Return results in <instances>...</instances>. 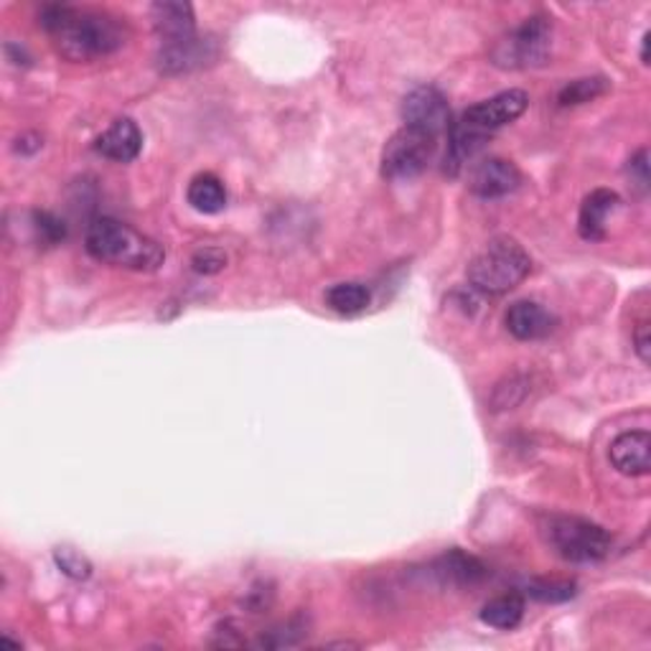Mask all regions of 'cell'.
Returning <instances> with one entry per match:
<instances>
[{
	"label": "cell",
	"mask_w": 651,
	"mask_h": 651,
	"mask_svg": "<svg viewBox=\"0 0 651 651\" xmlns=\"http://www.w3.org/2000/svg\"><path fill=\"white\" fill-rule=\"evenodd\" d=\"M41 26L53 34L61 57L69 61H92L118 51L128 31L110 13L80 11L72 5H46Z\"/></svg>",
	"instance_id": "cell-1"
},
{
	"label": "cell",
	"mask_w": 651,
	"mask_h": 651,
	"mask_svg": "<svg viewBox=\"0 0 651 651\" xmlns=\"http://www.w3.org/2000/svg\"><path fill=\"white\" fill-rule=\"evenodd\" d=\"M84 248L99 263L137 273L158 270L166 260V250L156 240L112 217L92 221L87 237H84Z\"/></svg>",
	"instance_id": "cell-2"
},
{
	"label": "cell",
	"mask_w": 651,
	"mask_h": 651,
	"mask_svg": "<svg viewBox=\"0 0 651 651\" xmlns=\"http://www.w3.org/2000/svg\"><path fill=\"white\" fill-rule=\"evenodd\" d=\"M532 270V257L511 237H494L469 263V282L481 293H509Z\"/></svg>",
	"instance_id": "cell-3"
},
{
	"label": "cell",
	"mask_w": 651,
	"mask_h": 651,
	"mask_svg": "<svg viewBox=\"0 0 651 651\" xmlns=\"http://www.w3.org/2000/svg\"><path fill=\"white\" fill-rule=\"evenodd\" d=\"M550 550L568 563H599L611 553V534L591 519L550 515L542 522Z\"/></svg>",
	"instance_id": "cell-4"
},
{
	"label": "cell",
	"mask_w": 651,
	"mask_h": 651,
	"mask_svg": "<svg viewBox=\"0 0 651 651\" xmlns=\"http://www.w3.org/2000/svg\"><path fill=\"white\" fill-rule=\"evenodd\" d=\"M553 49V23L545 15H532L496 41L492 59L502 69H534L550 59Z\"/></svg>",
	"instance_id": "cell-5"
},
{
	"label": "cell",
	"mask_w": 651,
	"mask_h": 651,
	"mask_svg": "<svg viewBox=\"0 0 651 651\" xmlns=\"http://www.w3.org/2000/svg\"><path fill=\"white\" fill-rule=\"evenodd\" d=\"M435 153V137L412 128H400L382 150V176L393 181L423 173Z\"/></svg>",
	"instance_id": "cell-6"
},
{
	"label": "cell",
	"mask_w": 651,
	"mask_h": 651,
	"mask_svg": "<svg viewBox=\"0 0 651 651\" xmlns=\"http://www.w3.org/2000/svg\"><path fill=\"white\" fill-rule=\"evenodd\" d=\"M402 120L405 128L420 130L438 141L443 133L450 130V107L441 89L435 87H415L402 99Z\"/></svg>",
	"instance_id": "cell-7"
},
{
	"label": "cell",
	"mask_w": 651,
	"mask_h": 651,
	"mask_svg": "<svg viewBox=\"0 0 651 651\" xmlns=\"http://www.w3.org/2000/svg\"><path fill=\"white\" fill-rule=\"evenodd\" d=\"M527 105H530V95L525 89H507L499 92V95L484 99V103L469 107L463 112L466 125L481 130V133H492V130H499L517 118H522Z\"/></svg>",
	"instance_id": "cell-8"
},
{
	"label": "cell",
	"mask_w": 651,
	"mask_h": 651,
	"mask_svg": "<svg viewBox=\"0 0 651 651\" xmlns=\"http://www.w3.org/2000/svg\"><path fill=\"white\" fill-rule=\"evenodd\" d=\"M150 23L156 36L160 38V46L189 41L196 36V19L194 8L179 0H164V3L150 5Z\"/></svg>",
	"instance_id": "cell-9"
},
{
	"label": "cell",
	"mask_w": 651,
	"mask_h": 651,
	"mask_svg": "<svg viewBox=\"0 0 651 651\" xmlns=\"http://www.w3.org/2000/svg\"><path fill=\"white\" fill-rule=\"evenodd\" d=\"M522 183V173L511 160L504 158H486L477 164L471 171L469 186L481 198H499L507 196Z\"/></svg>",
	"instance_id": "cell-10"
},
{
	"label": "cell",
	"mask_w": 651,
	"mask_h": 651,
	"mask_svg": "<svg viewBox=\"0 0 651 651\" xmlns=\"http://www.w3.org/2000/svg\"><path fill=\"white\" fill-rule=\"evenodd\" d=\"M608 456L624 477H647L651 471V435L647 431L622 433L611 443Z\"/></svg>",
	"instance_id": "cell-11"
},
{
	"label": "cell",
	"mask_w": 651,
	"mask_h": 651,
	"mask_svg": "<svg viewBox=\"0 0 651 651\" xmlns=\"http://www.w3.org/2000/svg\"><path fill=\"white\" fill-rule=\"evenodd\" d=\"M504 324H507V331L515 336V339L538 341L555 331L557 321L545 305L534 301H517L509 305L507 316H504Z\"/></svg>",
	"instance_id": "cell-12"
},
{
	"label": "cell",
	"mask_w": 651,
	"mask_h": 651,
	"mask_svg": "<svg viewBox=\"0 0 651 651\" xmlns=\"http://www.w3.org/2000/svg\"><path fill=\"white\" fill-rule=\"evenodd\" d=\"M95 150L99 156L114 160V164H130V160H135L143 150L141 128L130 118H118L97 137Z\"/></svg>",
	"instance_id": "cell-13"
},
{
	"label": "cell",
	"mask_w": 651,
	"mask_h": 651,
	"mask_svg": "<svg viewBox=\"0 0 651 651\" xmlns=\"http://www.w3.org/2000/svg\"><path fill=\"white\" fill-rule=\"evenodd\" d=\"M214 59V44L206 41V38H189V41L179 44H166L158 49V69L164 74H183L191 72V69L206 64V61Z\"/></svg>",
	"instance_id": "cell-14"
},
{
	"label": "cell",
	"mask_w": 651,
	"mask_h": 651,
	"mask_svg": "<svg viewBox=\"0 0 651 651\" xmlns=\"http://www.w3.org/2000/svg\"><path fill=\"white\" fill-rule=\"evenodd\" d=\"M431 576L438 580L441 586H473L479 580H484L486 568L479 557H473L463 550H450V553L441 555L438 560L431 565Z\"/></svg>",
	"instance_id": "cell-15"
},
{
	"label": "cell",
	"mask_w": 651,
	"mask_h": 651,
	"mask_svg": "<svg viewBox=\"0 0 651 651\" xmlns=\"http://www.w3.org/2000/svg\"><path fill=\"white\" fill-rule=\"evenodd\" d=\"M618 206V194L611 189H595L586 196L580 206L578 229L583 240H603L606 237V219Z\"/></svg>",
	"instance_id": "cell-16"
},
{
	"label": "cell",
	"mask_w": 651,
	"mask_h": 651,
	"mask_svg": "<svg viewBox=\"0 0 651 651\" xmlns=\"http://www.w3.org/2000/svg\"><path fill=\"white\" fill-rule=\"evenodd\" d=\"M486 135L489 133H481V130L466 125V122H456V125H450L448 150H446V173H450V176L461 173V168L481 150Z\"/></svg>",
	"instance_id": "cell-17"
},
{
	"label": "cell",
	"mask_w": 651,
	"mask_h": 651,
	"mask_svg": "<svg viewBox=\"0 0 651 651\" xmlns=\"http://www.w3.org/2000/svg\"><path fill=\"white\" fill-rule=\"evenodd\" d=\"M189 204L202 214H217L227 206V189L214 173H198L186 189Z\"/></svg>",
	"instance_id": "cell-18"
},
{
	"label": "cell",
	"mask_w": 651,
	"mask_h": 651,
	"mask_svg": "<svg viewBox=\"0 0 651 651\" xmlns=\"http://www.w3.org/2000/svg\"><path fill=\"white\" fill-rule=\"evenodd\" d=\"M525 618V599L519 593H507L499 599H492L481 608V622L492 629H517L519 622Z\"/></svg>",
	"instance_id": "cell-19"
},
{
	"label": "cell",
	"mask_w": 651,
	"mask_h": 651,
	"mask_svg": "<svg viewBox=\"0 0 651 651\" xmlns=\"http://www.w3.org/2000/svg\"><path fill=\"white\" fill-rule=\"evenodd\" d=\"M372 303V290L364 282H336L326 290V305L341 316L362 313Z\"/></svg>",
	"instance_id": "cell-20"
},
{
	"label": "cell",
	"mask_w": 651,
	"mask_h": 651,
	"mask_svg": "<svg viewBox=\"0 0 651 651\" xmlns=\"http://www.w3.org/2000/svg\"><path fill=\"white\" fill-rule=\"evenodd\" d=\"M527 595L542 603H563L576 595V583L565 578H534L527 583Z\"/></svg>",
	"instance_id": "cell-21"
},
{
	"label": "cell",
	"mask_w": 651,
	"mask_h": 651,
	"mask_svg": "<svg viewBox=\"0 0 651 651\" xmlns=\"http://www.w3.org/2000/svg\"><path fill=\"white\" fill-rule=\"evenodd\" d=\"M603 92H608V82L603 76H591V80H576L560 92V105H583L591 99L601 97Z\"/></svg>",
	"instance_id": "cell-22"
},
{
	"label": "cell",
	"mask_w": 651,
	"mask_h": 651,
	"mask_svg": "<svg viewBox=\"0 0 651 651\" xmlns=\"http://www.w3.org/2000/svg\"><path fill=\"white\" fill-rule=\"evenodd\" d=\"M527 393H530V387H527V379L519 377V374H511L509 379H504L502 385L494 389V397H492L494 410L517 408V405L525 400Z\"/></svg>",
	"instance_id": "cell-23"
},
{
	"label": "cell",
	"mask_w": 651,
	"mask_h": 651,
	"mask_svg": "<svg viewBox=\"0 0 651 651\" xmlns=\"http://www.w3.org/2000/svg\"><path fill=\"white\" fill-rule=\"evenodd\" d=\"M53 560H57L59 570L69 578L87 580L92 576V563L82 553H76L74 547H59L57 553H53Z\"/></svg>",
	"instance_id": "cell-24"
},
{
	"label": "cell",
	"mask_w": 651,
	"mask_h": 651,
	"mask_svg": "<svg viewBox=\"0 0 651 651\" xmlns=\"http://www.w3.org/2000/svg\"><path fill=\"white\" fill-rule=\"evenodd\" d=\"M305 634V626L298 624V622H288L278 626V629L267 631L263 639H260V647H270V649H282V647H293L301 641V637Z\"/></svg>",
	"instance_id": "cell-25"
},
{
	"label": "cell",
	"mask_w": 651,
	"mask_h": 651,
	"mask_svg": "<svg viewBox=\"0 0 651 651\" xmlns=\"http://www.w3.org/2000/svg\"><path fill=\"white\" fill-rule=\"evenodd\" d=\"M34 229H36L38 240L46 244H57L64 240V234H67L64 221H59L49 212H34Z\"/></svg>",
	"instance_id": "cell-26"
},
{
	"label": "cell",
	"mask_w": 651,
	"mask_h": 651,
	"mask_svg": "<svg viewBox=\"0 0 651 651\" xmlns=\"http://www.w3.org/2000/svg\"><path fill=\"white\" fill-rule=\"evenodd\" d=\"M191 265H194V270L196 273H202V275H214V273H219L221 267L227 265V255L221 250H214V248H204V250H198L196 255H194V260H191Z\"/></svg>",
	"instance_id": "cell-27"
},
{
	"label": "cell",
	"mask_w": 651,
	"mask_h": 651,
	"mask_svg": "<svg viewBox=\"0 0 651 651\" xmlns=\"http://www.w3.org/2000/svg\"><path fill=\"white\" fill-rule=\"evenodd\" d=\"M634 349H637L639 359L644 364L651 362V328L644 321V324L637 326V331H634Z\"/></svg>",
	"instance_id": "cell-28"
},
{
	"label": "cell",
	"mask_w": 651,
	"mask_h": 651,
	"mask_svg": "<svg viewBox=\"0 0 651 651\" xmlns=\"http://www.w3.org/2000/svg\"><path fill=\"white\" fill-rule=\"evenodd\" d=\"M629 171H631V176H637V181H639V186L641 189H649V153L647 150H639L637 156H634L631 160H629Z\"/></svg>",
	"instance_id": "cell-29"
},
{
	"label": "cell",
	"mask_w": 651,
	"mask_h": 651,
	"mask_svg": "<svg viewBox=\"0 0 651 651\" xmlns=\"http://www.w3.org/2000/svg\"><path fill=\"white\" fill-rule=\"evenodd\" d=\"M649 34H644V49H641V61H644V64H649Z\"/></svg>",
	"instance_id": "cell-30"
}]
</instances>
